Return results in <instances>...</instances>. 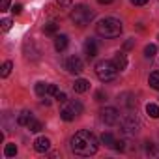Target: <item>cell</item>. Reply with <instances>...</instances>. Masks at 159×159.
Masks as SVG:
<instances>
[{"label": "cell", "mask_w": 159, "mask_h": 159, "mask_svg": "<svg viewBox=\"0 0 159 159\" xmlns=\"http://www.w3.org/2000/svg\"><path fill=\"white\" fill-rule=\"evenodd\" d=\"M69 144H71V152H73L75 155H83V157L94 155V153L98 152V146H99L96 135L90 133V131H86V129L77 131V133L71 137V142H69Z\"/></svg>", "instance_id": "obj_1"}, {"label": "cell", "mask_w": 159, "mask_h": 159, "mask_svg": "<svg viewBox=\"0 0 159 159\" xmlns=\"http://www.w3.org/2000/svg\"><path fill=\"white\" fill-rule=\"evenodd\" d=\"M124 26H122V21L114 19V17H105L101 19L98 25H96V32L101 36V38H118L122 34Z\"/></svg>", "instance_id": "obj_2"}, {"label": "cell", "mask_w": 159, "mask_h": 159, "mask_svg": "<svg viewBox=\"0 0 159 159\" xmlns=\"http://www.w3.org/2000/svg\"><path fill=\"white\" fill-rule=\"evenodd\" d=\"M118 71H120V69L116 67L114 60H99V62L96 64V75H98L99 81H103V83L114 81L116 75H118Z\"/></svg>", "instance_id": "obj_3"}, {"label": "cell", "mask_w": 159, "mask_h": 159, "mask_svg": "<svg viewBox=\"0 0 159 159\" xmlns=\"http://www.w3.org/2000/svg\"><path fill=\"white\" fill-rule=\"evenodd\" d=\"M71 21L77 25V26H86V25H90V21L94 19V11L88 8V6H75L73 10H71Z\"/></svg>", "instance_id": "obj_4"}, {"label": "cell", "mask_w": 159, "mask_h": 159, "mask_svg": "<svg viewBox=\"0 0 159 159\" xmlns=\"http://www.w3.org/2000/svg\"><path fill=\"white\" fill-rule=\"evenodd\" d=\"M120 129L125 135H137L139 129H140V122L135 114H124L120 118Z\"/></svg>", "instance_id": "obj_5"}, {"label": "cell", "mask_w": 159, "mask_h": 159, "mask_svg": "<svg viewBox=\"0 0 159 159\" xmlns=\"http://www.w3.org/2000/svg\"><path fill=\"white\" fill-rule=\"evenodd\" d=\"M64 67L69 71V73H73V75H79V73H83V69H84V64H83V60L79 58V56H69V58H66L64 60Z\"/></svg>", "instance_id": "obj_6"}, {"label": "cell", "mask_w": 159, "mask_h": 159, "mask_svg": "<svg viewBox=\"0 0 159 159\" xmlns=\"http://www.w3.org/2000/svg\"><path fill=\"white\" fill-rule=\"evenodd\" d=\"M99 118H101L103 124H107V125H114V124L120 122V112H118L114 107H107V109H103V111L99 112Z\"/></svg>", "instance_id": "obj_7"}, {"label": "cell", "mask_w": 159, "mask_h": 159, "mask_svg": "<svg viewBox=\"0 0 159 159\" xmlns=\"http://www.w3.org/2000/svg\"><path fill=\"white\" fill-rule=\"evenodd\" d=\"M49 148H51V140H49L47 137H38V139L34 140V150H36V152L45 153Z\"/></svg>", "instance_id": "obj_8"}, {"label": "cell", "mask_w": 159, "mask_h": 159, "mask_svg": "<svg viewBox=\"0 0 159 159\" xmlns=\"http://www.w3.org/2000/svg\"><path fill=\"white\" fill-rule=\"evenodd\" d=\"M84 52H86L88 58H94V56L98 54V43H96V39L88 38V39L84 41Z\"/></svg>", "instance_id": "obj_9"}, {"label": "cell", "mask_w": 159, "mask_h": 159, "mask_svg": "<svg viewBox=\"0 0 159 159\" xmlns=\"http://www.w3.org/2000/svg\"><path fill=\"white\" fill-rule=\"evenodd\" d=\"M88 88H90V83L86 81V79H77V81L73 83V90L77 94H84Z\"/></svg>", "instance_id": "obj_10"}, {"label": "cell", "mask_w": 159, "mask_h": 159, "mask_svg": "<svg viewBox=\"0 0 159 159\" xmlns=\"http://www.w3.org/2000/svg\"><path fill=\"white\" fill-rule=\"evenodd\" d=\"M67 43H69V38H67L66 34H60V36L54 38V49H56L58 52H62V51L67 47Z\"/></svg>", "instance_id": "obj_11"}, {"label": "cell", "mask_w": 159, "mask_h": 159, "mask_svg": "<svg viewBox=\"0 0 159 159\" xmlns=\"http://www.w3.org/2000/svg\"><path fill=\"white\" fill-rule=\"evenodd\" d=\"M118 101H120L124 107H135V105H137V98H135L133 94H129V92L122 94V96L118 98Z\"/></svg>", "instance_id": "obj_12"}, {"label": "cell", "mask_w": 159, "mask_h": 159, "mask_svg": "<svg viewBox=\"0 0 159 159\" xmlns=\"http://www.w3.org/2000/svg\"><path fill=\"white\" fill-rule=\"evenodd\" d=\"M114 64H116V67L122 71V69H125L127 67V56L124 54V52H116L114 54Z\"/></svg>", "instance_id": "obj_13"}, {"label": "cell", "mask_w": 159, "mask_h": 159, "mask_svg": "<svg viewBox=\"0 0 159 159\" xmlns=\"http://www.w3.org/2000/svg\"><path fill=\"white\" fill-rule=\"evenodd\" d=\"M32 118H34V114H32L30 111H23V112H19V116H17V124H19V125H28Z\"/></svg>", "instance_id": "obj_14"}, {"label": "cell", "mask_w": 159, "mask_h": 159, "mask_svg": "<svg viewBox=\"0 0 159 159\" xmlns=\"http://www.w3.org/2000/svg\"><path fill=\"white\" fill-rule=\"evenodd\" d=\"M75 116H77V114H75V112H73V111H71L69 107H64V109L60 111V118H62L64 122H71V120H73Z\"/></svg>", "instance_id": "obj_15"}, {"label": "cell", "mask_w": 159, "mask_h": 159, "mask_svg": "<svg viewBox=\"0 0 159 159\" xmlns=\"http://www.w3.org/2000/svg\"><path fill=\"white\" fill-rule=\"evenodd\" d=\"M101 142H103L105 146H109V148H114L116 139H114V135H112V133H103V135H101Z\"/></svg>", "instance_id": "obj_16"}, {"label": "cell", "mask_w": 159, "mask_h": 159, "mask_svg": "<svg viewBox=\"0 0 159 159\" xmlns=\"http://www.w3.org/2000/svg\"><path fill=\"white\" fill-rule=\"evenodd\" d=\"M148 83H150V86H152L153 90H159V69H157V71H153V73H150Z\"/></svg>", "instance_id": "obj_17"}, {"label": "cell", "mask_w": 159, "mask_h": 159, "mask_svg": "<svg viewBox=\"0 0 159 159\" xmlns=\"http://www.w3.org/2000/svg\"><path fill=\"white\" fill-rule=\"evenodd\" d=\"M26 127H28V129H30L32 133H38V131H41V129H43V124H41L39 120H36V118H32V120H30V124H28Z\"/></svg>", "instance_id": "obj_18"}, {"label": "cell", "mask_w": 159, "mask_h": 159, "mask_svg": "<svg viewBox=\"0 0 159 159\" xmlns=\"http://www.w3.org/2000/svg\"><path fill=\"white\" fill-rule=\"evenodd\" d=\"M146 112H148V116H152V118H159V107H157L155 103H148V105H146Z\"/></svg>", "instance_id": "obj_19"}, {"label": "cell", "mask_w": 159, "mask_h": 159, "mask_svg": "<svg viewBox=\"0 0 159 159\" xmlns=\"http://www.w3.org/2000/svg\"><path fill=\"white\" fill-rule=\"evenodd\" d=\"M67 107H69V109H71V111H73V112H75L77 116H79V114H81V112L84 111V107H83V103H81V101H77V99H75V101H71V103H69Z\"/></svg>", "instance_id": "obj_20"}, {"label": "cell", "mask_w": 159, "mask_h": 159, "mask_svg": "<svg viewBox=\"0 0 159 159\" xmlns=\"http://www.w3.org/2000/svg\"><path fill=\"white\" fill-rule=\"evenodd\" d=\"M155 52H157V47H155L153 43H148V45L144 47V56H146V58H155Z\"/></svg>", "instance_id": "obj_21"}, {"label": "cell", "mask_w": 159, "mask_h": 159, "mask_svg": "<svg viewBox=\"0 0 159 159\" xmlns=\"http://www.w3.org/2000/svg\"><path fill=\"white\" fill-rule=\"evenodd\" d=\"M11 69H13V62H10V60L4 62V64H2V71H0V77H4V79H6V77L11 73Z\"/></svg>", "instance_id": "obj_22"}, {"label": "cell", "mask_w": 159, "mask_h": 159, "mask_svg": "<svg viewBox=\"0 0 159 159\" xmlns=\"http://www.w3.org/2000/svg\"><path fill=\"white\" fill-rule=\"evenodd\" d=\"M43 32L49 34V36H54V34L58 32V25H56V23H47V25L43 26Z\"/></svg>", "instance_id": "obj_23"}, {"label": "cell", "mask_w": 159, "mask_h": 159, "mask_svg": "<svg viewBox=\"0 0 159 159\" xmlns=\"http://www.w3.org/2000/svg\"><path fill=\"white\" fill-rule=\"evenodd\" d=\"M47 88H49L47 83H38V84H36V94H38L39 98H45V96H47Z\"/></svg>", "instance_id": "obj_24"}, {"label": "cell", "mask_w": 159, "mask_h": 159, "mask_svg": "<svg viewBox=\"0 0 159 159\" xmlns=\"http://www.w3.org/2000/svg\"><path fill=\"white\" fill-rule=\"evenodd\" d=\"M146 152L152 155V157H159V146L157 144H152V142H146Z\"/></svg>", "instance_id": "obj_25"}, {"label": "cell", "mask_w": 159, "mask_h": 159, "mask_svg": "<svg viewBox=\"0 0 159 159\" xmlns=\"http://www.w3.org/2000/svg\"><path fill=\"white\" fill-rule=\"evenodd\" d=\"M17 153V146L15 144H6V148H4V155L6 157H13Z\"/></svg>", "instance_id": "obj_26"}, {"label": "cell", "mask_w": 159, "mask_h": 159, "mask_svg": "<svg viewBox=\"0 0 159 159\" xmlns=\"http://www.w3.org/2000/svg\"><path fill=\"white\" fill-rule=\"evenodd\" d=\"M11 25H13V21H11V19H2V23H0V28H2L4 32H8V30L11 28Z\"/></svg>", "instance_id": "obj_27"}, {"label": "cell", "mask_w": 159, "mask_h": 159, "mask_svg": "<svg viewBox=\"0 0 159 159\" xmlns=\"http://www.w3.org/2000/svg\"><path fill=\"white\" fill-rule=\"evenodd\" d=\"M60 90H58V86L56 84H49V88H47V98L49 96H52V98H56V94H58Z\"/></svg>", "instance_id": "obj_28"}, {"label": "cell", "mask_w": 159, "mask_h": 159, "mask_svg": "<svg viewBox=\"0 0 159 159\" xmlns=\"http://www.w3.org/2000/svg\"><path fill=\"white\" fill-rule=\"evenodd\" d=\"M11 11H13V15H19V13H23V4H13Z\"/></svg>", "instance_id": "obj_29"}, {"label": "cell", "mask_w": 159, "mask_h": 159, "mask_svg": "<svg viewBox=\"0 0 159 159\" xmlns=\"http://www.w3.org/2000/svg\"><path fill=\"white\" fill-rule=\"evenodd\" d=\"M10 10V0H2L0 2V11H8Z\"/></svg>", "instance_id": "obj_30"}, {"label": "cell", "mask_w": 159, "mask_h": 159, "mask_svg": "<svg viewBox=\"0 0 159 159\" xmlns=\"http://www.w3.org/2000/svg\"><path fill=\"white\" fill-rule=\"evenodd\" d=\"M114 148H116L118 152H124V150H125V142H124V140H116V144H114Z\"/></svg>", "instance_id": "obj_31"}, {"label": "cell", "mask_w": 159, "mask_h": 159, "mask_svg": "<svg viewBox=\"0 0 159 159\" xmlns=\"http://www.w3.org/2000/svg\"><path fill=\"white\" fill-rule=\"evenodd\" d=\"M56 99H58L60 103H66V101H67V96H66L64 92H58V94H56Z\"/></svg>", "instance_id": "obj_32"}, {"label": "cell", "mask_w": 159, "mask_h": 159, "mask_svg": "<svg viewBox=\"0 0 159 159\" xmlns=\"http://www.w3.org/2000/svg\"><path fill=\"white\" fill-rule=\"evenodd\" d=\"M133 45H135V39H127V41L124 43V49L129 51V49H133Z\"/></svg>", "instance_id": "obj_33"}, {"label": "cell", "mask_w": 159, "mask_h": 159, "mask_svg": "<svg viewBox=\"0 0 159 159\" xmlns=\"http://www.w3.org/2000/svg\"><path fill=\"white\" fill-rule=\"evenodd\" d=\"M94 98H96V101H103V99H105V94H103V90H98Z\"/></svg>", "instance_id": "obj_34"}, {"label": "cell", "mask_w": 159, "mask_h": 159, "mask_svg": "<svg viewBox=\"0 0 159 159\" xmlns=\"http://www.w3.org/2000/svg\"><path fill=\"white\" fill-rule=\"evenodd\" d=\"M56 2H58L62 8H67V6H71V2H73V0H56Z\"/></svg>", "instance_id": "obj_35"}, {"label": "cell", "mask_w": 159, "mask_h": 159, "mask_svg": "<svg viewBox=\"0 0 159 159\" xmlns=\"http://www.w3.org/2000/svg\"><path fill=\"white\" fill-rule=\"evenodd\" d=\"M131 2L135 4V6H144V4H148L150 0H131Z\"/></svg>", "instance_id": "obj_36"}, {"label": "cell", "mask_w": 159, "mask_h": 159, "mask_svg": "<svg viewBox=\"0 0 159 159\" xmlns=\"http://www.w3.org/2000/svg\"><path fill=\"white\" fill-rule=\"evenodd\" d=\"M98 2H99V4H111L112 0H98Z\"/></svg>", "instance_id": "obj_37"}]
</instances>
